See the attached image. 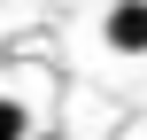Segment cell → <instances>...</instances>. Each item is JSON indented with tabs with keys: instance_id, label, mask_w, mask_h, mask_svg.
Masks as SVG:
<instances>
[{
	"instance_id": "cell-2",
	"label": "cell",
	"mask_w": 147,
	"mask_h": 140,
	"mask_svg": "<svg viewBox=\"0 0 147 140\" xmlns=\"http://www.w3.org/2000/svg\"><path fill=\"white\" fill-rule=\"evenodd\" d=\"M31 132V117H23V101H8V94H0V140H23Z\"/></svg>"
},
{
	"instance_id": "cell-1",
	"label": "cell",
	"mask_w": 147,
	"mask_h": 140,
	"mask_svg": "<svg viewBox=\"0 0 147 140\" xmlns=\"http://www.w3.org/2000/svg\"><path fill=\"white\" fill-rule=\"evenodd\" d=\"M101 39H109L116 55H147V0H116V8L101 16Z\"/></svg>"
}]
</instances>
